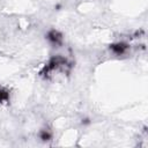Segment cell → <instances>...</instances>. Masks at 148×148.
I'll return each mask as SVG.
<instances>
[{"label":"cell","instance_id":"cell-1","mask_svg":"<svg viewBox=\"0 0 148 148\" xmlns=\"http://www.w3.org/2000/svg\"><path fill=\"white\" fill-rule=\"evenodd\" d=\"M47 38H49L50 42H52L53 44H59V43L61 42V39H62L61 35H60L58 31H56V30L51 31V32L49 34V37H47Z\"/></svg>","mask_w":148,"mask_h":148}]
</instances>
